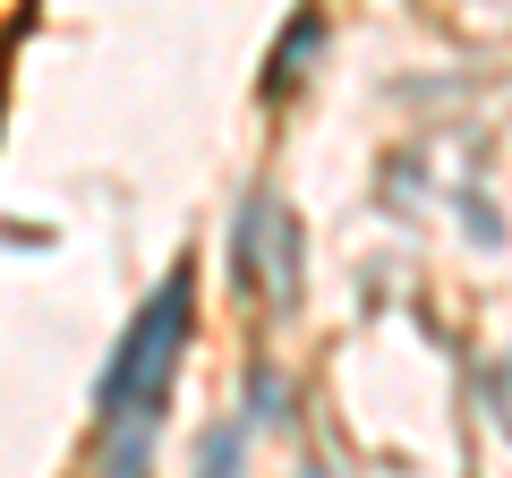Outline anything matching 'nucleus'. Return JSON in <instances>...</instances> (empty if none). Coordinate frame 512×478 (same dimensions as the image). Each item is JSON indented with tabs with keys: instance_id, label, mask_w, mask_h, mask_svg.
Returning <instances> with one entry per match:
<instances>
[{
	"instance_id": "obj_1",
	"label": "nucleus",
	"mask_w": 512,
	"mask_h": 478,
	"mask_svg": "<svg viewBox=\"0 0 512 478\" xmlns=\"http://www.w3.org/2000/svg\"><path fill=\"white\" fill-rule=\"evenodd\" d=\"M188 325H197V282H188V265H171V282L128 316L103 385H94V419H103L111 470H146V444L171 410V376L188 359Z\"/></svg>"
},
{
	"instance_id": "obj_2",
	"label": "nucleus",
	"mask_w": 512,
	"mask_h": 478,
	"mask_svg": "<svg viewBox=\"0 0 512 478\" xmlns=\"http://www.w3.org/2000/svg\"><path fill=\"white\" fill-rule=\"evenodd\" d=\"M299 214L274 197V188H248L231 214V282L265 308H299Z\"/></svg>"
},
{
	"instance_id": "obj_3",
	"label": "nucleus",
	"mask_w": 512,
	"mask_h": 478,
	"mask_svg": "<svg viewBox=\"0 0 512 478\" xmlns=\"http://www.w3.org/2000/svg\"><path fill=\"white\" fill-rule=\"evenodd\" d=\"M316 52H325V18H316V9H299V18L282 26V52H274V69H265V94H291L299 69H308Z\"/></svg>"
},
{
	"instance_id": "obj_4",
	"label": "nucleus",
	"mask_w": 512,
	"mask_h": 478,
	"mask_svg": "<svg viewBox=\"0 0 512 478\" xmlns=\"http://www.w3.org/2000/svg\"><path fill=\"white\" fill-rule=\"evenodd\" d=\"M231 453H248V427H239V419H222L214 436L197 444V470H222V461H231Z\"/></svg>"
},
{
	"instance_id": "obj_5",
	"label": "nucleus",
	"mask_w": 512,
	"mask_h": 478,
	"mask_svg": "<svg viewBox=\"0 0 512 478\" xmlns=\"http://www.w3.org/2000/svg\"><path fill=\"white\" fill-rule=\"evenodd\" d=\"M495 419L512 427V359H504V368H495Z\"/></svg>"
}]
</instances>
